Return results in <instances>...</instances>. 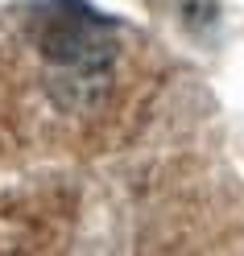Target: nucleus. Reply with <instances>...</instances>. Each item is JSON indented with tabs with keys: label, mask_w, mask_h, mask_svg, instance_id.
Here are the masks:
<instances>
[{
	"label": "nucleus",
	"mask_w": 244,
	"mask_h": 256,
	"mask_svg": "<svg viewBox=\"0 0 244 256\" xmlns=\"http://www.w3.org/2000/svg\"><path fill=\"white\" fill-rule=\"evenodd\" d=\"M38 54L50 66V95L67 108H91L108 87L116 38L112 25L79 0H58L34 25Z\"/></svg>",
	"instance_id": "1"
}]
</instances>
